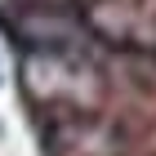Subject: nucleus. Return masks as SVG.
Instances as JSON below:
<instances>
[{
	"mask_svg": "<svg viewBox=\"0 0 156 156\" xmlns=\"http://www.w3.org/2000/svg\"><path fill=\"white\" fill-rule=\"evenodd\" d=\"M23 5H36V9H72V0H23Z\"/></svg>",
	"mask_w": 156,
	"mask_h": 156,
	"instance_id": "f03ea898",
	"label": "nucleus"
},
{
	"mask_svg": "<svg viewBox=\"0 0 156 156\" xmlns=\"http://www.w3.org/2000/svg\"><path fill=\"white\" fill-rule=\"evenodd\" d=\"M45 156H129V138L107 116H72L45 125Z\"/></svg>",
	"mask_w": 156,
	"mask_h": 156,
	"instance_id": "f257e3e1",
	"label": "nucleus"
}]
</instances>
